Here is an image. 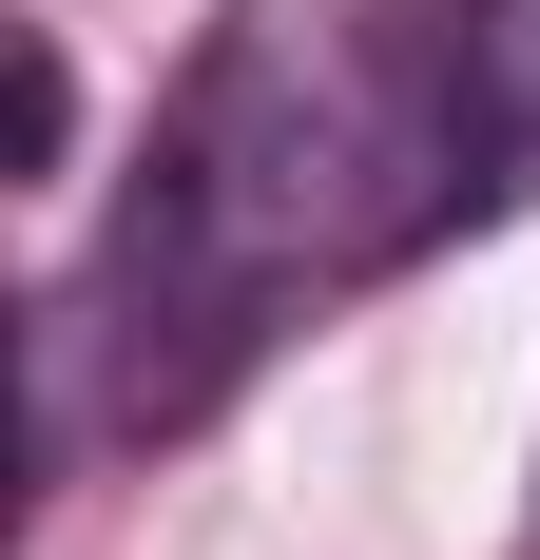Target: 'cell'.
<instances>
[{"instance_id":"obj_1","label":"cell","mask_w":540,"mask_h":560,"mask_svg":"<svg viewBox=\"0 0 540 560\" xmlns=\"http://www.w3.org/2000/svg\"><path fill=\"white\" fill-rule=\"evenodd\" d=\"M540 174V0H444L425 39V213H502Z\"/></svg>"}]
</instances>
